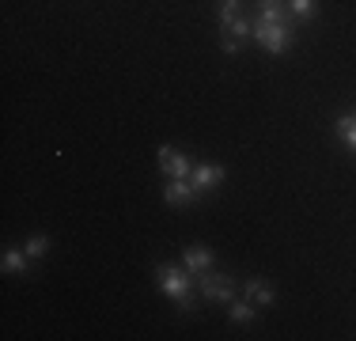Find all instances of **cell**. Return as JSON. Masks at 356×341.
Here are the masks:
<instances>
[{"label":"cell","instance_id":"obj_12","mask_svg":"<svg viewBox=\"0 0 356 341\" xmlns=\"http://www.w3.org/2000/svg\"><path fill=\"white\" fill-rule=\"evenodd\" d=\"M23 251H27L31 258H42V254L49 251V235H31L27 243H23Z\"/></svg>","mask_w":356,"mask_h":341},{"label":"cell","instance_id":"obj_11","mask_svg":"<svg viewBox=\"0 0 356 341\" xmlns=\"http://www.w3.org/2000/svg\"><path fill=\"white\" fill-rule=\"evenodd\" d=\"M227 315H232V322H239V326H243V322H250V319H254V303H250V300H239V303L232 300Z\"/></svg>","mask_w":356,"mask_h":341},{"label":"cell","instance_id":"obj_10","mask_svg":"<svg viewBox=\"0 0 356 341\" xmlns=\"http://www.w3.org/2000/svg\"><path fill=\"white\" fill-rule=\"evenodd\" d=\"M239 8H243V0H220V27H232L239 19Z\"/></svg>","mask_w":356,"mask_h":341},{"label":"cell","instance_id":"obj_5","mask_svg":"<svg viewBox=\"0 0 356 341\" xmlns=\"http://www.w3.org/2000/svg\"><path fill=\"white\" fill-rule=\"evenodd\" d=\"M220 182H224V167H220V164H201V167L190 170V186H193L197 193L216 190Z\"/></svg>","mask_w":356,"mask_h":341},{"label":"cell","instance_id":"obj_3","mask_svg":"<svg viewBox=\"0 0 356 341\" xmlns=\"http://www.w3.org/2000/svg\"><path fill=\"white\" fill-rule=\"evenodd\" d=\"M201 193L190 186V178H167V186H163V201L171 205V209H190L193 201H197Z\"/></svg>","mask_w":356,"mask_h":341},{"label":"cell","instance_id":"obj_1","mask_svg":"<svg viewBox=\"0 0 356 341\" xmlns=\"http://www.w3.org/2000/svg\"><path fill=\"white\" fill-rule=\"evenodd\" d=\"M156 280H159V288H163L167 300H175L178 311H190V307H193V273L186 266L163 262V266L156 269Z\"/></svg>","mask_w":356,"mask_h":341},{"label":"cell","instance_id":"obj_9","mask_svg":"<svg viewBox=\"0 0 356 341\" xmlns=\"http://www.w3.org/2000/svg\"><path fill=\"white\" fill-rule=\"evenodd\" d=\"M27 251H4V273H27Z\"/></svg>","mask_w":356,"mask_h":341},{"label":"cell","instance_id":"obj_6","mask_svg":"<svg viewBox=\"0 0 356 341\" xmlns=\"http://www.w3.org/2000/svg\"><path fill=\"white\" fill-rule=\"evenodd\" d=\"M182 266L193 273V277H201V273L213 269V251H205V246H190V251L182 254Z\"/></svg>","mask_w":356,"mask_h":341},{"label":"cell","instance_id":"obj_8","mask_svg":"<svg viewBox=\"0 0 356 341\" xmlns=\"http://www.w3.org/2000/svg\"><path fill=\"white\" fill-rule=\"evenodd\" d=\"M337 136H341V141L356 152V114H341V118H337Z\"/></svg>","mask_w":356,"mask_h":341},{"label":"cell","instance_id":"obj_7","mask_svg":"<svg viewBox=\"0 0 356 341\" xmlns=\"http://www.w3.org/2000/svg\"><path fill=\"white\" fill-rule=\"evenodd\" d=\"M247 300L254 307H273V288L266 280H247Z\"/></svg>","mask_w":356,"mask_h":341},{"label":"cell","instance_id":"obj_4","mask_svg":"<svg viewBox=\"0 0 356 341\" xmlns=\"http://www.w3.org/2000/svg\"><path fill=\"white\" fill-rule=\"evenodd\" d=\"M159 170H163V178H190L193 167L182 152L171 148V144H159Z\"/></svg>","mask_w":356,"mask_h":341},{"label":"cell","instance_id":"obj_13","mask_svg":"<svg viewBox=\"0 0 356 341\" xmlns=\"http://www.w3.org/2000/svg\"><path fill=\"white\" fill-rule=\"evenodd\" d=\"M288 12H292L296 19H311V15H315V0H288Z\"/></svg>","mask_w":356,"mask_h":341},{"label":"cell","instance_id":"obj_2","mask_svg":"<svg viewBox=\"0 0 356 341\" xmlns=\"http://www.w3.org/2000/svg\"><path fill=\"white\" fill-rule=\"evenodd\" d=\"M201 296L209 303H232L235 300L232 277H224V273H201Z\"/></svg>","mask_w":356,"mask_h":341},{"label":"cell","instance_id":"obj_14","mask_svg":"<svg viewBox=\"0 0 356 341\" xmlns=\"http://www.w3.org/2000/svg\"><path fill=\"white\" fill-rule=\"evenodd\" d=\"M220 46H224V54H239V49H243V42L235 38V34H227V31H224V38H220Z\"/></svg>","mask_w":356,"mask_h":341}]
</instances>
